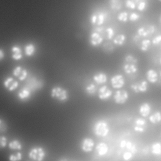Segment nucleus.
Wrapping results in <instances>:
<instances>
[{"label":"nucleus","instance_id":"39","mask_svg":"<svg viewBox=\"0 0 161 161\" xmlns=\"http://www.w3.org/2000/svg\"><path fill=\"white\" fill-rule=\"evenodd\" d=\"M8 144V138L4 135H0V148H4Z\"/></svg>","mask_w":161,"mask_h":161},{"label":"nucleus","instance_id":"1","mask_svg":"<svg viewBox=\"0 0 161 161\" xmlns=\"http://www.w3.org/2000/svg\"><path fill=\"white\" fill-rule=\"evenodd\" d=\"M50 96L52 99L62 103H66L69 99V91L60 86H56L52 88L50 91Z\"/></svg>","mask_w":161,"mask_h":161},{"label":"nucleus","instance_id":"38","mask_svg":"<svg viewBox=\"0 0 161 161\" xmlns=\"http://www.w3.org/2000/svg\"><path fill=\"white\" fill-rule=\"evenodd\" d=\"M106 33V37L108 40H112L113 36H114V30L111 27H109V28H107L105 30Z\"/></svg>","mask_w":161,"mask_h":161},{"label":"nucleus","instance_id":"19","mask_svg":"<svg viewBox=\"0 0 161 161\" xmlns=\"http://www.w3.org/2000/svg\"><path fill=\"white\" fill-rule=\"evenodd\" d=\"M32 92L26 87H22L18 92V97L21 101H26L31 96Z\"/></svg>","mask_w":161,"mask_h":161},{"label":"nucleus","instance_id":"11","mask_svg":"<svg viewBox=\"0 0 161 161\" xmlns=\"http://www.w3.org/2000/svg\"><path fill=\"white\" fill-rule=\"evenodd\" d=\"M19 86L18 80L14 79L12 77H8L6 78L3 81L4 87L8 91L12 92L16 90Z\"/></svg>","mask_w":161,"mask_h":161},{"label":"nucleus","instance_id":"16","mask_svg":"<svg viewBox=\"0 0 161 161\" xmlns=\"http://www.w3.org/2000/svg\"><path fill=\"white\" fill-rule=\"evenodd\" d=\"M151 109L152 108L150 103L144 102L140 105L138 108V113L142 117L147 118L150 114Z\"/></svg>","mask_w":161,"mask_h":161},{"label":"nucleus","instance_id":"24","mask_svg":"<svg viewBox=\"0 0 161 161\" xmlns=\"http://www.w3.org/2000/svg\"><path fill=\"white\" fill-rule=\"evenodd\" d=\"M151 152L153 155L160 156L161 155V143L158 142L153 143L151 146Z\"/></svg>","mask_w":161,"mask_h":161},{"label":"nucleus","instance_id":"12","mask_svg":"<svg viewBox=\"0 0 161 161\" xmlns=\"http://www.w3.org/2000/svg\"><path fill=\"white\" fill-rule=\"evenodd\" d=\"M133 130L135 131L138 133L145 132L147 128V121L145 118L140 117L135 119L133 126Z\"/></svg>","mask_w":161,"mask_h":161},{"label":"nucleus","instance_id":"43","mask_svg":"<svg viewBox=\"0 0 161 161\" xmlns=\"http://www.w3.org/2000/svg\"><path fill=\"white\" fill-rule=\"evenodd\" d=\"M160 42H161V35H158V36L154 37L152 40V43L155 45H158Z\"/></svg>","mask_w":161,"mask_h":161},{"label":"nucleus","instance_id":"20","mask_svg":"<svg viewBox=\"0 0 161 161\" xmlns=\"http://www.w3.org/2000/svg\"><path fill=\"white\" fill-rule=\"evenodd\" d=\"M146 78L150 83L155 84L158 80V75L154 69H148L146 72Z\"/></svg>","mask_w":161,"mask_h":161},{"label":"nucleus","instance_id":"37","mask_svg":"<svg viewBox=\"0 0 161 161\" xmlns=\"http://www.w3.org/2000/svg\"><path fill=\"white\" fill-rule=\"evenodd\" d=\"M137 33H138V36H141V37H147L149 35L146 30V28H145L144 27H140L138 29V31H137Z\"/></svg>","mask_w":161,"mask_h":161},{"label":"nucleus","instance_id":"45","mask_svg":"<svg viewBox=\"0 0 161 161\" xmlns=\"http://www.w3.org/2000/svg\"><path fill=\"white\" fill-rule=\"evenodd\" d=\"M4 57V52L3 51V50L0 49V61L2 60Z\"/></svg>","mask_w":161,"mask_h":161},{"label":"nucleus","instance_id":"17","mask_svg":"<svg viewBox=\"0 0 161 161\" xmlns=\"http://www.w3.org/2000/svg\"><path fill=\"white\" fill-rule=\"evenodd\" d=\"M95 150L98 156L103 157L108 153L109 147L104 142H99L96 145L95 147Z\"/></svg>","mask_w":161,"mask_h":161},{"label":"nucleus","instance_id":"6","mask_svg":"<svg viewBox=\"0 0 161 161\" xmlns=\"http://www.w3.org/2000/svg\"><path fill=\"white\" fill-rule=\"evenodd\" d=\"M95 142L94 140L90 137L84 138L80 143V150L84 153L91 152L94 147Z\"/></svg>","mask_w":161,"mask_h":161},{"label":"nucleus","instance_id":"32","mask_svg":"<svg viewBox=\"0 0 161 161\" xmlns=\"http://www.w3.org/2000/svg\"><path fill=\"white\" fill-rule=\"evenodd\" d=\"M125 63H131V64H137L138 60L133 55L129 54L125 57Z\"/></svg>","mask_w":161,"mask_h":161},{"label":"nucleus","instance_id":"9","mask_svg":"<svg viewBox=\"0 0 161 161\" xmlns=\"http://www.w3.org/2000/svg\"><path fill=\"white\" fill-rule=\"evenodd\" d=\"M110 82L112 87L115 89H120L123 87L125 84V77L123 75L119 74L112 76Z\"/></svg>","mask_w":161,"mask_h":161},{"label":"nucleus","instance_id":"13","mask_svg":"<svg viewBox=\"0 0 161 161\" xmlns=\"http://www.w3.org/2000/svg\"><path fill=\"white\" fill-rule=\"evenodd\" d=\"M89 42L92 46L97 47L103 43V37L99 33L94 31L92 32L90 35Z\"/></svg>","mask_w":161,"mask_h":161},{"label":"nucleus","instance_id":"51","mask_svg":"<svg viewBox=\"0 0 161 161\" xmlns=\"http://www.w3.org/2000/svg\"><path fill=\"white\" fill-rule=\"evenodd\" d=\"M160 136H161V135H160Z\"/></svg>","mask_w":161,"mask_h":161},{"label":"nucleus","instance_id":"21","mask_svg":"<svg viewBox=\"0 0 161 161\" xmlns=\"http://www.w3.org/2000/svg\"><path fill=\"white\" fill-rule=\"evenodd\" d=\"M137 64L131 63H125L123 65V70L126 74H133L137 72L138 67Z\"/></svg>","mask_w":161,"mask_h":161},{"label":"nucleus","instance_id":"22","mask_svg":"<svg viewBox=\"0 0 161 161\" xmlns=\"http://www.w3.org/2000/svg\"><path fill=\"white\" fill-rule=\"evenodd\" d=\"M149 121L154 125L158 124L161 122V112L157 111L153 114L148 116Z\"/></svg>","mask_w":161,"mask_h":161},{"label":"nucleus","instance_id":"18","mask_svg":"<svg viewBox=\"0 0 161 161\" xmlns=\"http://www.w3.org/2000/svg\"><path fill=\"white\" fill-rule=\"evenodd\" d=\"M92 80L98 85L104 84L108 81V76L106 73L103 72H99L95 74L92 76Z\"/></svg>","mask_w":161,"mask_h":161},{"label":"nucleus","instance_id":"5","mask_svg":"<svg viewBox=\"0 0 161 161\" xmlns=\"http://www.w3.org/2000/svg\"><path fill=\"white\" fill-rule=\"evenodd\" d=\"M129 99V94L125 89H118L113 95L114 102L117 104H124Z\"/></svg>","mask_w":161,"mask_h":161},{"label":"nucleus","instance_id":"33","mask_svg":"<svg viewBox=\"0 0 161 161\" xmlns=\"http://www.w3.org/2000/svg\"><path fill=\"white\" fill-rule=\"evenodd\" d=\"M122 157L124 161H131L134 157V154L130 151H126L123 153Z\"/></svg>","mask_w":161,"mask_h":161},{"label":"nucleus","instance_id":"48","mask_svg":"<svg viewBox=\"0 0 161 161\" xmlns=\"http://www.w3.org/2000/svg\"><path fill=\"white\" fill-rule=\"evenodd\" d=\"M160 64H161V57H160Z\"/></svg>","mask_w":161,"mask_h":161},{"label":"nucleus","instance_id":"28","mask_svg":"<svg viewBox=\"0 0 161 161\" xmlns=\"http://www.w3.org/2000/svg\"><path fill=\"white\" fill-rule=\"evenodd\" d=\"M102 50L106 53L109 54V53H113L114 52V47L113 46V45L111 43H110V42H106V43L103 44Z\"/></svg>","mask_w":161,"mask_h":161},{"label":"nucleus","instance_id":"31","mask_svg":"<svg viewBox=\"0 0 161 161\" xmlns=\"http://www.w3.org/2000/svg\"><path fill=\"white\" fill-rule=\"evenodd\" d=\"M23 158V154L20 152L11 154L8 156V161H21Z\"/></svg>","mask_w":161,"mask_h":161},{"label":"nucleus","instance_id":"25","mask_svg":"<svg viewBox=\"0 0 161 161\" xmlns=\"http://www.w3.org/2000/svg\"><path fill=\"white\" fill-rule=\"evenodd\" d=\"M85 91L88 96H92L97 93V89L96 86L94 83H90L86 86Z\"/></svg>","mask_w":161,"mask_h":161},{"label":"nucleus","instance_id":"7","mask_svg":"<svg viewBox=\"0 0 161 161\" xmlns=\"http://www.w3.org/2000/svg\"><path fill=\"white\" fill-rule=\"evenodd\" d=\"M97 96L101 101H107L113 96V91L106 85L101 86L97 90Z\"/></svg>","mask_w":161,"mask_h":161},{"label":"nucleus","instance_id":"4","mask_svg":"<svg viewBox=\"0 0 161 161\" xmlns=\"http://www.w3.org/2000/svg\"><path fill=\"white\" fill-rule=\"evenodd\" d=\"M45 157V150L40 146L33 147L28 152V157L34 161H43Z\"/></svg>","mask_w":161,"mask_h":161},{"label":"nucleus","instance_id":"15","mask_svg":"<svg viewBox=\"0 0 161 161\" xmlns=\"http://www.w3.org/2000/svg\"><path fill=\"white\" fill-rule=\"evenodd\" d=\"M119 147L122 149H125L126 151H130L133 153L134 155L137 152V148L134 143L129 140H123L120 142Z\"/></svg>","mask_w":161,"mask_h":161},{"label":"nucleus","instance_id":"49","mask_svg":"<svg viewBox=\"0 0 161 161\" xmlns=\"http://www.w3.org/2000/svg\"><path fill=\"white\" fill-rule=\"evenodd\" d=\"M160 77H161V72H160Z\"/></svg>","mask_w":161,"mask_h":161},{"label":"nucleus","instance_id":"30","mask_svg":"<svg viewBox=\"0 0 161 161\" xmlns=\"http://www.w3.org/2000/svg\"><path fill=\"white\" fill-rule=\"evenodd\" d=\"M150 44H151V42L150 40L148 39L143 40L140 43V48L142 52H147L150 48Z\"/></svg>","mask_w":161,"mask_h":161},{"label":"nucleus","instance_id":"23","mask_svg":"<svg viewBox=\"0 0 161 161\" xmlns=\"http://www.w3.org/2000/svg\"><path fill=\"white\" fill-rule=\"evenodd\" d=\"M8 147L12 150H22L23 145L19 140H13L8 143Z\"/></svg>","mask_w":161,"mask_h":161},{"label":"nucleus","instance_id":"2","mask_svg":"<svg viewBox=\"0 0 161 161\" xmlns=\"http://www.w3.org/2000/svg\"><path fill=\"white\" fill-rule=\"evenodd\" d=\"M44 86V82L42 80L38 79L35 76H28L25 79V86L28 89L32 94L42 89Z\"/></svg>","mask_w":161,"mask_h":161},{"label":"nucleus","instance_id":"44","mask_svg":"<svg viewBox=\"0 0 161 161\" xmlns=\"http://www.w3.org/2000/svg\"><path fill=\"white\" fill-rule=\"evenodd\" d=\"M146 30H147L148 35H152V34H153L155 32V26L153 25H150Z\"/></svg>","mask_w":161,"mask_h":161},{"label":"nucleus","instance_id":"8","mask_svg":"<svg viewBox=\"0 0 161 161\" xmlns=\"http://www.w3.org/2000/svg\"><path fill=\"white\" fill-rule=\"evenodd\" d=\"M148 84L147 80H142L133 83L130 86L131 89L135 93H144L148 89Z\"/></svg>","mask_w":161,"mask_h":161},{"label":"nucleus","instance_id":"40","mask_svg":"<svg viewBox=\"0 0 161 161\" xmlns=\"http://www.w3.org/2000/svg\"><path fill=\"white\" fill-rule=\"evenodd\" d=\"M126 6L131 9H134L136 8V4L133 0H126Z\"/></svg>","mask_w":161,"mask_h":161},{"label":"nucleus","instance_id":"14","mask_svg":"<svg viewBox=\"0 0 161 161\" xmlns=\"http://www.w3.org/2000/svg\"><path fill=\"white\" fill-rule=\"evenodd\" d=\"M14 77L18 78L20 81H24L28 77V72L26 69H22L21 67L18 66L13 71Z\"/></svg>","mask_w":161,"mask_h":161},{"label":"nucleus","instance_id":"46","mask_svg":"<svg viewBox=\"0 0 161 161\" xmlns=\"http://www.w3.org/2000/svg\"><path fill=\"white\" fill-rule=\"evenodd\" d=\"M58 161H69V160L67 158L63 157V158H61Z\"/></svg>","mask_w":161,"mask_h":161},{"label":"nucleus","instance_id":"34","mask_svg":"<svg viewBox=\"0 0 161 161\" xmlns=\"http://www.w3.org/2000/svg\"><path fill=\"white\" fill-rule=\"evenodd\" d=\"M25 53L28 56L32 55L35 52V47L32 44L27 45L25 47Z\"/></svg>","mask_w":161,"mask_h":161},{"label":"nucleus","instance_id":"29","mask_svg":"<svg viewBox=\"0 0 161 161\" xmlns=\"http://www.w3.org/2000/svg\"><path fill=\"white\" fill-rule=\"evenodd\" d=\"M12 52H13L12 57L13 59H14L16 60H18L21 58V57H22L21 51L19 47H13L12 48Z\"/></svg>","mask_w":161,"mask_h":161},{"label":"nucleus","instance_id":"41","mask_svg":"<svg viewBox=\"0 0 161 161\" xmlns=\"http://www.w3.org/2000/svg\"><path fill=\"white\" fill-rule=\"evenodd\" d=\"M146 6H147V3H146L145 1H142L137 4V9H138V10L142 11L146 8Z\"/></svg>","mask_w":161,"mask_h":161},{"label":"nucleus","instance_id":"36","mask_svg":"<svg viewBox=\"0 0 161 161\" xmlns=\"http://www.w3.org/2000/svg\"><path fill=\"white\" fill-rule=\"evenodd\" d=\"M128 18V13L126 11L120 13L117 17L118 20H119V21H122V22L127 21Z\"/></svg>","mask_w":161,"mask_h":161},{"label":"nucleus","instance_id":"35","mask_svg":"<svg viewBox=\"0 0 161 161\" xmlns=\"http://www.w3.org/2000/svg\"><path fill=\"white\" fill-rule=\"evenodd\" d=\"M8 126L7 123L3 119L0 118V133H4L7 131Z\"/></svg>","mask_w":161,"mask_h":161},{"label":"nucleus","instance_id":"26","mask_svg":"<svg viewBox=\"0 0 161 161\" xmlns=\"http://www.w3.org/2000/svg\"><path fill=\"white\" fill-rule=\"evenodd\" d=\"M126 36L123 34H119L113 38V43L114 45L118 46H122L124 45L126 41Z\"/></svg>","mask_w":161,"mask_h":161},{"label":"nucleus","instance_id":"42","mask_svg":"<svg viewBox=\"0 0 161 161\" xmlns=\"http://www.w3.org/2000/svg\"><path fill=\"white\" fill-rule=\"evenodd\" d=\"M140 18V14H137L136 13H132L130 16H129V19L131 21H136Z\"/></svg>","mask_w":161,"mask_h":161},{"label":"nucleus","instance_id":"50","mask_svg":"<svg viewBox=\"0 0 161 161\" xmlns=\"http://www.w3.org/2000/svg\"><path fill=\"white\" fill-rule=\"evenodd\" d=\"M159 1H161V0H159Z\"/></svg>","mask_w":161,"mask_h":161},{"label":"nucleus","instance_id":"47","mask_svg":"<svg viewBox=\"0 0 161 161\" xmlns=\"http://www.w3.org/2000/svg\"><path fill=\"white\" fill-rule=\"evenodd\" d=\"M133 1L135 3V4H136V3L138 4L140 2L142 1H145V0H133Z\"/></svg>","mask_w":161,"mask_h":161},{"label":"nucleus","instance_id":"27","mask_svg":"<svg viewBox=\"0 0 161 161\" xmlns=\"http://www.w3.org/2000/svg\"><path fill=\"white\" fill-rule=\"evenodd\" d=\"M109 3L111 9L114 11L119 10L122 6L121 0H109Z\"/></svg>","mask_w":161,"mask_h":161},{"label":"nucleus","instance_id":"3","mask_svg":"<svg viewBox=\"0 0 161 161\" xmlns=\"http://www.w3.org/2000/svg\"><path fill=\"white\" fill-rule=\"evenodd\" d=\"M93 132L98 137H105L109 132V124L104 119L97 121L93 126Z\"/></svg>","mask_w":161,"mask_h":161},{"label":"nucleus","instance_id":"10","mask_svg":"<svg viewBox=\"0 0 161 161\" xmlns=\"http://www.w3.org/2000/svg\"><path fill=\"white\" fill-rule=\"evenodd\" d=\"M106 18V14L103 11L95 12L91 16L90 21L92 25H97L98 26L102 25Z\"/></svg>","mask_w":161,"mask_h":161}]
</instances>
